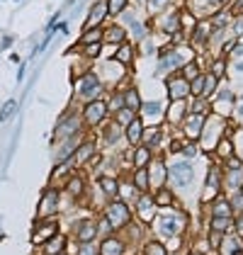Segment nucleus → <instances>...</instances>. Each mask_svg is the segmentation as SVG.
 <instances>
[{"mask_svg": "<svg viewBox=\"0 0 243 255\" xmlns=\"http://www.w3.org/2000/svg\"><path fill=\"white\" fill-rule=\"evenodd\" d=\"M151 195H153V202H156V207H158V209H173V207H178L175 192H173L168 185L153 187V190H151Z\"/></svg>", "mask_w": 243, "mask_h": 255, "instance_id": "nucleus-26", "label": "nucleus"}, {"mask_svg": "<svg viewBox=\"0 0 243 255\" xmlns=\"http://www.w3.org/2000/svg\"><path fill=\"white\" fill-rule=\"evenodd\" d=\"M187 255H204V253H202V251H190Z\"/></svg>", "mask_w": 243, "mask_h": 255, "instance_id": "nucleus-51", "label": "nucleus"}, {"mask_svg": "<svg viewBox=\"0 0 243 255\" xmlns=\"http://www.w3.org/2000/svg\"><path fill=\"white\" fill-rule=\"evenodd\" d=\"M212 102V112L214 115H219V117H231V112H234V105H236V95L231 93V90H226V88H219L217 90V95L209 100Z\"/></svg>", "mask_w": 243, "mask_h": 255, "instance_id": "nucleus-16", "label": "nucleus"}, {"mask_svg": "<svg viewBox=\"0 0 243 255\" xmlns=\"http://www.w3.org/2000/svg\"><path fill=\"white\" fill-rule=\"evenodd\" d=\"M146 231H148L146 224H141V221H131V224L122 231V236H124V241H126L129 246H141Z\"/></svg>", "mask_w": 243, "mask_h": 255, "instance_id": "nucleus-32", "label": "nucleus"}, {"mask_svg": "<svg viewBox=\"0 0 243 255\" xmlns=\"http://www.w3.org/2000/svg\"><path fill=\"white\" fill-rule=\"evenodd\" d=\"M231 117L239 122V127H243V98L236 100V105H234V112H231Z\"/></svg>", "mask_w": 243, "mask_h": 255, "instance_id": "nucleus-48", "label": "nucleus"}, {"mask_svg": "<svg viewBox=\"0 0 243 255\" xmlns=\"http://www.w3.org/2000/svg\"><path fill=\"white\" fill-rule=\"evenodd\" d=\"M204 119H207V115H195V112H187V115H185V119L180 122V127H178L180 136L185 138V141H200V136H202Z\"/></svg>", "mask_w": 243, "mask_h": 255, "instance_id": "nucleus-12", "label": "nucleus"}, {"mask_svg": "<svg viewBox=\"0 0 243 255\" xmlns=\"http://www.w3.org/2000/svg\"><path fill=\"white\" fill-rule=\"evenodd\" d=\"M100 216L107 219V224L115 229V234H122V231L134 221V209H131V204H129L126 199L115 197V199H110V202L105 204V209L100 212Z\"/></svg>", "mask_w": 243, "mask_h": 255, "instance_id": "nucleus-2", "label": "nucleus"}, {"mask_svg": "<svg viewBox=\"0 0 243 255\" xmlns=\"http://www.w3.org/2000/svg\"><path fill=\"white\" fill-rule=\"evenodd\" d=\"M182 146H185V138L175 136V138H170V143H168V151H170V153H180Z\"/></svg>", "mask_w": 243, "mask_h": 255, "instance_id": "nucleus-49", "label": "nucleus"}, {"mask_svg": "<svg viewBox=\"0 0 243 255\" xmlns=\"http://www.w3.org/2000/svg\"><path fill=\"white\" fill-rule=\"evenodd\" d=\"M102 49H105V44L102 41H98V44H85V46H81L76 54H81L85 61H95L102 56Z\"/></svg>", "mask_w": 243, "mask_h": 255, "instance_id": "nucleus-41", "label": "nucleus"}, {"mask_svg": "<svg viewBox=\"0 0 243 255\" xmlns=\"http://www.w3.org/2000/svg\"><path fill=\"white\" fill-rule=\"evenodd\" d=\"M15 107H17V102L15 100H7L5 105H2V110H0V122H7V119L15 115Z\"/></svg>", "mask_w": 243, "mask_h": 255, "instance_id": "nucleus-47", "label": "nucleus"}, {"mask_svg": "<svg viewBox=\"0 0 243 255\" xmlns=\"http://www.w3.org/2000/svg\"><path fill=\"white\" fill-rule=\"evenodd\" d=\"M165 136H168V129H165L163 122H158V124H146L143 127V134H141V143L148 146L153 153H158L163 148V143H165Z\"/></svg>", "mask_w": 243, "mask_h": 255, "instance_id": "nucleus-13", "label": "nucleus"}, {"mask_svg": "<svg viewBox=\"0 0 243 255\" xmlns=\"http://www.w3.org/2000/svg\"><path fill=\"white\" fill-rule=\"evenodd\" d=\"M73 170H76V168L71 165V160L56 163V165H54V170H51V177H49V185H51V187H59V190H63L66 180H68V175H71Z\"/></svg>", "mask_w": 243, "mask_h": 255, "instance_id": "nucleus-30", "label": "nucleus"}, {"mask_svg": "<svg viewBox=\"0 0 243 255\" xmlns=\"http://www.w3.org/2000/svg\"><path fill=\"white\" fill-rule=\"evenodd\" d=\"M56 234H61V224L59 219H34V229H32V246L39 248L41 243H46L49 238H54Z\"/></svg>", "mask_w": 243, "mask_h": 255, "instance_id": "nucleus-11", "label": "nucleus"}, {"mask_svg": "<svg viewBox=\"0 0 243 255\" xmlns=\"http://www.w3.org/2000/svg\"><path fill=\"white\" fill-rule=\"evenodd\" d=\"M68 243H71V238L63 234H56L54 238H49L46 243H41L39 246V253L37 255H61L68 251Z\"/></svg>", "mask_w": 243, "mask_h": 255, "instance_id": "nucleus-22", "label": "nucleus"}, {"mask_svg": "<svg viewBox=\"0 0 243 255\" xmlns=\"http://www.w3.org/2000/svg\"><path fill=\"white\" fill-rule=\"evenodd\" d=\"M173 5H178V0H146V2H143V7H146L148 17L161 15V12H165V10H170Z\"/></svg>", "mask_w": 243, "mask_h": 255, "instance_id": "nucleus-36", "label": "nucleus"}, {"mask_svg": "<svg viewBox=\"0 0 243 255\" xmlns=\"http://www.w3.org/2000/svg\"><path fill=\"white\" fill-rule=\"evenodd\" d=\"M129 182L136 192H151V180H148V168H131Z\"/></svg>", "mask_w": 243, "mask_h": 255, "instance_id": "nucleus-33", "label": "nucleus"}, {"mask_svg": "<svg viewBox=\"0 0 243 255\" xmlns=\"http://www.w3.org/2000/svg\"><path fill=\"white\" fill-rule=\"evenodd\" d=\"M209 229H212V231L229 234V231L234 229V216H212V219H209Z\"/></svg>", "mask_w": 243, "mask_h": 255, "instance_id": "nucleus-40", "label": "nucleus"}, {"mask_svg": "<svg viewBox=\"0 0 243 255\" xmlns=\"http://www.w3.org/2000/svg\"><path fill=\"white\" fill-rule=\"evenodd\" d=\"M217 158H222V160H226L229 156H234L236 151H234V141H231V136H222L219 138V143L214 146V151H212Z\"/></svg>", "mask_w": 243, "mask_h": 255, "instance_id": "nucleus-38", "label": "nucleus"}, {"mask_svg": "<svg viewBox=\"0 0 243 255\" xmlns=\"http://www.w3.org/2000/svg\"><path fill=\"white\" fill-rule=\"evenodd\" d=\"M129 39V32H126V27H122L120 22H110V24H105V39L102 44H107V46H117L122 41Z\"/></svg>", "mask_w": 243, "mask_h": 255, "instance_id": "nucleus-23", "label": "nucleus"}, {"mask_svg": "<svg viewBox=\"0 0 243 255\" xmlns=\"http://www.w3.org/2000/svg\"><path fill=\"white\" fill-rule=\"evenodd\" d=\"M185 115H187V100H173V102L165 107L163 124H165V127L178 129V127H180V122L185 119Z\"/></svg>", "mask_w": 243, "mask_h": 255, "instance_id": "nucleus-19", "label": "nucleus"}, {"mask_svg": "<svg viewBox=\"0 0 243 255\" xmlns=\"http://www.w3.org/2000/svg\"><path fill=\"white\" fill-rule=\"evenodd\" d=\"M122 138H124V127H120L115 119L110 117L100 127V141L105 143V146H117Z\"/></svg>", "mask_w": 243, "mask_h": 255, "instance_id": "nucleus-21", "label": "nucleus"}, {"mask_svg": "<svg viewBox=\"0 0 243 255\" xmlns=\"http://www.w3.org/2000/svg\"><path fill=\"white\" fill-rule=\"evenodd\" d=\"M12 46V37H2V41H0V51H7Z\"/></svg>", "mask_w": 243, "mask_h": 255, "instance_id": "nucleus-50", "label": "nucleus"}, {"mask_svg": "<svg viewBox=\"0 0 243 255\" xmlns=\"http://www.w3.org/2000/svg\"><path fill=\"white\" fill-rule=\"evenodd\" d=\"M98 146H100V141L93 136V134H83V138L78 141V146H76V151H73V156L68 158L71 160V165L76 168V170H83L85 165H88V160L98 153Z\"/></svg>", "mask_w": 243, "mask_h": 255, "instance_id": "nucleus-6", "label": "nucleus"}, {"mask_svg": "<svg viewBox=\"0 0 243 255\" xmlns=\"http://www.w3.org/2000/svg\"><path fill=\"white\" fill-rule=\"evenodd\" d=\"M105 93H107V88H105V83H102L100 73L93 71V68L83 71L81 76L73 78V102H76V105H85V102H90V100L105 98Z\"/></svg>", "mask_w": 243, "mask_h": 255, "instance_id": "nucleus-1", "label": "nucleus"}, {"mask_svg": "<svg viewBox=\"0 0 243 255\" xmlns=\"http://www.w3.org/2000/svg\"><path fill=\"white\" fill-rule=\"evenodd\" d=\"M170 251L165 248V243H163L161 238H151V241H143L141 243V251L139 255H168Z\"/></svg>", "mask_w": 243, "mask_h": 255, "instance_id": "nucleus-37", "label": "nucleus"}, {"mask_svg": "<svg viewBox=\"0 0 243 255\" xmlns=\"http://www.w3.org/2000/svg\"><path fill=\"white\" fill-rule=\"evenodd\" d=\"M102 39H105V24H102V27H88V29H81L78 41H76L68 51H78L85 44H98V41H102Z\"/></svg>", "mask_w": 243, "mask_h": 255, "instance_id": "nucleus-27", "label": "nucleus"}, {"mask_svg": "<svg viewBox=\"0 0 243 255\" xmlns=\"http://www.w3.org/2000/svg\"><path fill=\"white\" fill-rule=\"evenodd\" d=\"M226 59L224 56H217V59L209 61V66H207V73H212V76H217L219 80H224V76H226Z\"/></svg>", "mask_w": 243, "mask_h": 255, "instance_id": "nucleus-43", "label": "nucleus"}, {"mask_svg": "<svg viewBox=\"0 0 243 255\" xmlns=\"http://www.w3.org/2000/svg\"><path fill=\"white\" fill-rule=\"evenodd\" d=\"M146 168H148L151 190H153V187H161V185H165V180H168V165L163 163V158H153Z\"/></svg>", "mask_w": 243, "mask_h": 255, "instance_id": "nucleus-24", "label": "nucleus"}, {"mask_svg": "<svg viewBox=\"0 0 243 255\" xmlns=\"http://www.w3.org/2000/svg\"><path fill=\"white\" fill-rule=\"evenodd\" d=\"M61 255H68V253H61Z\"/></svg>", "mask_w": 243, "mask_h": 255, "instance_id": "nucleus-53", "label": "nucleus"}, {"mask_svg": "<svg viewBox=\"0 0 243 255\" xmlns=\"http://www.w3.org/2000/svg\"><path fill=\"white\" fill-rule=\"evenodd\" d=\"M219 85H222V80L217 78V76H212V73H207V71H204V90H202V98L212 100L214 95H217Z\"/></svg>", "mask_w": 243, "mask_h": 255, "instance_id": "nucleus-42", "label": "nucleus"}, {"mask_svg": "<svg viewBox=\"0 0 243 255\" xmlns=\"http://www.w3.org/2000/svg\"><path fill=\"white\" fill-rule=\"evenodd\" d=\"M141 119L143 124H148L151 119H156V122H161L163 115H165V107H163V102H143L141 105Z\"/></svg>", "mask_w": 243, "mask_h": 255, "instance_id": "nucleus-34", "label": "nucleus"}, {"mask_svg": "<svg viewBox=\"0 0 243 255\" xmlns=\"http://www.w3.org/2000/svg\"><path fill=\"white\" fill-rule=\"evenodd\" d=\"M143 119L141 115H136V117L131 119L126 127H124V141L129 143V146H139L141 143V134H143Z\"/></svg>", "mask_w": 243, "mask_h": 255, "instance_id": "nucleus-29", "label": "nucleus"}, {"mask_svg": "<svg viewBox=\"0 0 243 255\" xmlns=\"http://www.w3.org/2000/svg\"><path fill=\"white\" fill-rule=\"evenodd\" d=\"M61 214V190L59 187H46L37 204V219H54Z\"/></svg>", "mask_w": 243, "mask_h": 255, "instance_id": "nucleus-7", "label": "nucleus"}, {"mask_svg": "<svg viewBox=\"0 0 243 255\" xmlns=\"http://www.w3.org/2000/svg\"><path fill=\"white\" fill-rule=\"evenodd\" d=\"M192 175L195 173H192V165L187 160H178V163L168 165V177H173L175 185H187L192 180Z\"/></svg>", "mask_w": 243, "mask_h": 255, "instance_id": "nucleus-25", "label": "nucleus"}, {"mask_svg": "<svg viewBox=\"0 0 243 255\" xmlns=\"http://www.w3.org/2000/svg\"><path fill=\"white\" fill-rule=\"evenodd\" d=\"M185 221H187V216L178 212V207H173V209H163V214H156L151 224H153V231L158 234V238H175L185 231Z\"/></svg>", "mask_w": 243, "mask_h": 255, "instance_id": "nucleus-3", "label": "nucleus"}, {"mask_svg": "<svg viewBox=\"0 0 243 255\" xmlns=\"http://www.w3.org/2000/svg\"><path fill=\"white\" fill-rule=\"evenodd\" d=\"M134 117H136V112H131L129 107H120V110L112 115V119H115L120 127H126V124H129V122H131Z\"/></svg>", "mask_w": 243, "mask_h": 255, "instance_id": "nucleus-45", "label": "nucleus"}, {"mask_svg": "<svg viewBox=\"0 0 243 255\" xmlns=\"http://www.w3.org/2000/svg\"><path fill=\"white\" fill-rule=\"evenodd\" d=\"M131 204H134V207H131V209H134V216H136L141 224L151 226V221L158 214V207H156V202H153V195H151V192H139V195L134 197Z\"/></svg>", "mask_w": 243, "mask_h": 255, "instance_id": "nucleus-10", "label": "nucleus"}, {"mask_svg": "<svg viewBox=\"0 0 243 255\" xmlns=\"http://www.w3.org/2000/svg\"><path fill=\"white\" fill-rule=\"evenodd\" d=\"M165 93H168V100H190V80H185L178 73H170L165 76Z\"/></svg>", "mask_w": 243, "mask_h": 255, "instance_id": "nucleus-14", "label": "nucleus"}, {"mask_svg": "<svg viewBox=\"0 0 243 255\" xmlns=\"http://www.w3.org/2000/svg\"><path fill=\"white\" fill-rule=\"evenodd\" d=\"M95 190L102 195L105 204L115 197H120V177H112V175H98L95 180Z\"/></svg>", "mask_w": 243, "mask_h": 255, "instance_id": "nucleus-20", "label": "nucleus"}, {"mask_svg": "<svg viewBox=\"0 0 243 255\" xmlns=\"http://www.w3.org/2000/svg\"><path fill=\"white\" fill-rule=\"evenodd\" d=\"M73 255H100V248H98V241H88V243H78Z\"/></svg>", "mask_w": 243, "mask_h": 255, "instance_id": "nucleus-44", "label": "nucleus"}, {"mask_svg": "<svg viewBox=\"0 0 243 255\" xmlns=\"http://www.w3.org/2000/svg\"><path fill=\"white\" fill-rule=\"evenodd\" d=\"M187 112H195V115H209L212 112V102L207 98H190L187 100Z\"/></svg>", "mask_w": 243, "mask_h": 255, "instance_id": "nucleus-39", "label": "nucleus"}, {"mask_svg": "<svg viewBox=\"0 0 243 255\" xmlns=\"http://www.w3.org/2000/svg\"><path fill=\"white\" fill-rule=\"evenodd\" d=\"M168 255H175V253H168Z\"/></svg>", "mask_w": 243, "mask_h": 255, "instance_id": "nucleus-52", "label": "nucleus"}, {"mask_svg": "<svg viewBox=\"0 0 243 255\" xmlns=\"http://www.w3.org/2000/svg\"><path fill=\"white\" fill-rule=\"evenodd\" d=\"M63 195L68 197L71 202H83V199H88L90 195V185H88V177L83 170H73L68 180H66V185H63V190H61Z\"/></svg>", "mask_w": 243, "mask_h": 255, "instance_id": "nucleus-8", "label": "nucleus"}, {"mask_svg": "<svg viewBox=\"0 0 243 255\" xmlns=\"http://www.w3.org/2000/svg\"><path fill=\"white\" fill-rule=\"evenodd\" d=\"M136 54H139V49H136V44L131 39L122 41V44H117L115 46V51H112V59L117 61V63H122L124 68H134V61H136Z\"/></svg>", "mask_w": 243, "mask_h": 255, "instance_id": "nucleus-18", "label": "nucleus"}, {"mask_svg": "<svg viewBox=\"0 0 243 255\" xmlns=\"http://www.w3.org/2000/svg\"><path fill=\"white\" fill-rule=\"evenodd\" d=\"M153 158H156V153H153L148 146H143V143H139V146H131V153H129L131 168H146Z\"/></svg>", "mask_w": 243, "mask_h": 255, "instance_id": "nucleus-31", "label": "nucleus"}, {"mask_svg": "<svg viewBox=\"0 0 243 255\" xmlns=\"http://www.w3.org/2000/svg\"><path fill=\"white\" fill-rule=\"evenodd\" d=\"M122 98H124V107H129L131 112H141V105H143V98L141 93H139V88L134 85V83H126L124 85V90H122Z\"/></svg>", "mask_w": 243, "mask_h": 255, "instance_id": "nucleus-28", "label": "nucleus"}, {"mask_svg": "<svg viewBox=\"0 0 243 255\" xmlns=\"http://www.w3.org/2000/svg\"><path fill=\"white\" fill-rule=\"evenodd\" d=\"M98 248H100V255H126L129 253V243L124 241L122 234L102 236L100 241H98Z\"/></svg>", "mask_w": 243, "mask_h": 255, "instance_id": "nucleus-15", "label": "nucleus"}, {"mask_svg": "<svg viewBox=\"0 0 243 255\" xmlns=\"http://www.w3.org/2000/svg\"><path fill=\"white\" fill-rule=\"evenodd\" d=\"M73 243H88V241H98L100 238V229H98V219L88 216V219H78L71 226V236Z\"/></svg>", "mask_w": 243, "mask_h": 255, "instance_id": "nucleus-9", "label": "nucleus"}, {"mask_svg": "<svg viewBox=\"0 0 243 255\" xmlns=\"http://www.w3.org/2000/svg\"><path fill=\"white\" fill-rule=\"evenodd\" d=\"M110 20V10H107V0H95L90 5V10L85 12V20H83V29L88 27H102Z\"/></svg>", "mask_w": 243, "mask_h": 255, "instance_id": "nucleus-17", "label": "nucleus"}, {"mask_svg": "<svg viewBox=\"0 0 243 255\" xmlns=\"http://www.w3.org/2000/svg\"><path fill=\"white\" fill-rule=\"evenodd\" d=\"M209 216H234V209H231V202L224 195L214 197L209 202Z\"/></svg>", "mask_w": 243, "mask_h": 255, "instance_id": "nucleus-35", "label": "nucleus"}, {"mask_svg": "<svg viewBox=\"0 0 243 255\" xmlns=\"http://www.w3.org/2000/svg\"><path fill=\"white\" fill-rule=\"evenodd\" d=\"M129 7V0H107V10H110V20H115L120 12Z\"/></svg>", "mask_w": 243, "mask_h": 255, "instance_id": "nucleus-46", "label": "nucleus"}, {"mask_svg": "<svg viewBox=\"0 0 243 255\" xmlns=\"http://www.w3.org/2000/svg\"><path fill=\"white\" fill-rule=\"evenodd\" d=\"M85 134V127H83V119L78 110H68L66 115H61V119L56 122L54 127V136H51V143L56 146L59 141L63 138H73V136H81Z\"/></svg>", "mask_w": 243, "mask_h": 255, "instance_id": "nucleus-5", "label": "nucleus"}, {"mask_svg": "<svg viewBox=\"0 0 243 255\" xmlns=\"http://www.w3.org/2000/svg\"><path fill=\"white\" fill-rule=\"evenodd\" d=\"M78 112H81V119H83L85 131H95V129H100L102 124L110 119V110H107L105 98H98V100L85 102V105L78 107Z\"/></svg>", "mask_w": 243, "mask_h": 255, "instance_id": "nucleus-4", "label": "nucleus"}]
</instances>
